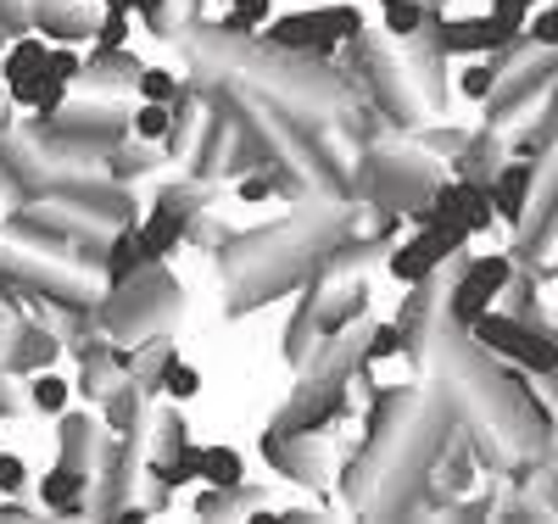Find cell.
Listing matches in <instances>:
<instances>
[{
    "mask_svg": "<svg viewBox=\"0 0 558 524\" xmlns=\"http://www.w3.org/2000/svg\"><path fill=\"white\" fill-rule=\"evenodd\" d=\"M363 34V12L357 7H307V12H286L268 28V45L286 57H330L336 45H352Z\"/></svg>",
    "mask_w": 558,
    "mask_h": 524,
    "instance_id": "obj_1",
    "label": "cell"
},
{
    "mask_svg": "<svg viewBox=\"0 0 558 524\" xmlns=\"http://www.w3.org/2000/svg\"><path fill=\"white\" fill-rule=\"evenodd\" d=\"M0 78H7V89H12L17 107H34V118H57L62 101H68V89H73V84L51 78V45L34 39V34H23L12 51H7V62H0Z\"/></svg>",
    "mask_w": 558,
    "mask_h": 524,
    "instance_id": "obj_2",
    "label": "cell"
},
{
    "mask_svg": "<svg viewBox=\"0 0 558 524\" xmlns=\"http://www.w3.org/2000/svg\"><path fill=\"white\" fill-rule=\"evenodd\" d=\"M470 336L492 352V357H508V363H520V368H531V374H553L558 368V341L553 336H536V329H525L520 318H502V313H481V318H470L463 324Z\"/></svg>",
    "mask_w": 558,
    "mask_h": 524,
    "instance_id": "obj_3",
    "label": "cell"
},
{
    "mask_svg": "<svg viewBox=\"0 0 558 524\" xmlns=\"http://www.w3.org/2000/svg\"><path fill=\"white\" fill-rule=\"evenodd\" d=\"M463 241H470V234L452 229V223H418L413 241H402V246L391 252V273H397L402 284H430V273H436L447 257H458Z\"/></svg>",
    "mask_w": 558,
    "mask_h": 524,
    "instance_id": "obj_4",
    "label": "cell"
},
{
    "mask_svg": "<svg viewBox=\"0 0 558 524\" xmlns=\"http://www.w3.org/2000/svg\"><path fill=\"white\" fill-rule=\"evenodd\" d=\"M508 279H514V257H502V252H492V257L470 263V268H463V279L452 284V302H447L452 324H470V318H481V313H486V307L508 291Z\"/></svg>",
    "mask_w": 558,
    "mask_h": 524,
    "instance_id": "obj_5",
    "label": "cell"
},
{
    "mask_svg": "<svg viewBox=\"0 0 558 524\" xmlns=\"http://www.w3.org/2000/svg\"><path fill=\"white\" fill-rule=\"evenodd\" d=\"M184 229H191V207L179 202V190H168V196L157 202V212H151L146 223H140V234H146V252H151V263H162L168 252H179Z\"/></svg>",
    "mask_w": 558,
    "mask_h": 524,
    "instance_id": "obj_6",
    "label": "cell"
},
{
    "mask_svg": "<svg viewBox=\"0 0 558 524\" xmlns=\"http://www.w3.org/2000/svg\"><path fill=\"white\" fill-rule=\"evenodd\" d=\"M531 184H536V168H531V162H508V168H497V173L486 179L492 207H497L502 223H520V218H525V207H531Z\"/></svg>",
    "mask_w": 558,
    "mask_h": 524,
    "instance_id": "obj_7",
    "label": "cell"
},
{
    "mask_svg": "<svg viewBox=\"0 0 558 524\" xmlns=\"http://www.w3.org/2000/svg\"><path fill=\"white\" fill-rule=\"evenodd\" d=\"M140 268H151L146 234H140V218H123L118 234H112V246H107V257H101V273H107V284H123V279H134Z\"/></svg>",
    "mask_w": 558,
    "mask_h": 524,
    "instance_id": "obj_8",
    "label": "cell"
},
{
    "mask_svg": "<svg viewBox=\"0 0 558 524\" xmlns=\"http://www.w3.org/2000/svg\"><path fill=\"white\" fill-rule=\"evenodd\" d=\"M436 45L447 57H463V51H502V34L492 28V17H463V23H436Z\"/></svg>",
    "mask_w": 558,
    "mask_h": 524,
    "instance_id": "obj_9",
    "label": "cell"
},
{
    "mask_svg": "<svg viewBox=\"0 0 558 524\" xmlns=\"http://www.w3.org/2000/svg\"><path fill=\"white\" fill-rule=\"evenodd\" d=\"M84 491H89V468H73V463H57V468L39 480V502L57 508V513H68V519L78 513Z\"/></svg>",
    "mask_w": 558,
    "mask_h": 524,
    "instance_id": "obj_10",
    "label": "cell"
},
{
    "mask_svg": "<svg viewBox=\"0 0 558 524\" xmlns=\"http://www.w3.org/2000/svg\"><path fill=\"white\" fill-rule=\"evenodd\" d=\"M196 480H207V486H241V480H246V463H241L235 447H202Z\"/></svg>",
    "mask_w": 558,
    "mask_h": 524,
    "instance_id": "obj_11",
    "label": "cell"
},
{
    "mask_svg": "<svg viewBox=\"0 0 558 524\" xmlns=\"http://www.w3.org/2000/svg\"><path fill=\"white\" fill-rule=\"evenodd\" d=\"M129 134L146 139V146H162V139L173 134V101H134L129 112Z\"/></svg>",
    "mask_w": 558,
    "mask_h": 524,
    "instance_id": "obj_12",
    "label": "cell"
},
{
    "mask_svg": "<svg viewBox=\"0 0 558 524\" xmlns=\"http://www.w3.org/2000/svg\"><path fill=\"white\" fill-rule=\"evenodd\" d=\"M157 391H162L168 402H191V397L202 391L196 363H179L173 352H162V363H157Z\"/></svg>",
    "mask_w": 558,
    "mask_h": 524,
    "instance_id": "obj_13",
    "label": "cell"
},
{
    "mask_svg": "<svg viewBox=\"0 0 558 524\" xmlns=\"http://www.w3.org/2000/svg\"><path fill=\"white\" fill-rule=\"evenodd\" d=\"M68 391H73V386H68L62 374H51V368H34V374H28V407H34V413H62V407H68Z\"/></svg>",
    "mask_w": 558,
    "mask_h": 524,
    "instance_id": "obj_14",
    "label": "cell"
},
{
    "mask_svg": "<svg viewBox=\"0 0 558 524\" xmlns=\"http://www.w3.org/2000/svg\"><path fill=\"white\" fill-rule=\"evenodd\" d=\"M89 458H96V424H89L84 413L78 418H62V463L89 468Z\"/></svg>",
    "mask_w": 558,
    "mask_h": 524,
    "instance_id": "obj_15",
    "label": "cell"
},
{
    "mask_svg": "<svg viewBox=\"0 0 558 524\" xmlns=\"http://www.w3.org/2000/svg\"><path fill=\"white\" fill-rule=\"evenodd\" d=\"M112 168V184H123V179H140V173H151L157 168V146H146V139H134V146H112V157H107Z\"/></svg>",
    "mask_w": 558,
    "mask_h": 524,
    "instance_id": "obj_16",
    "label": "cell"
},
{
    "mask_svg": "<svg viewBox=\"0 0 558 524\" xmlns=\"http://www.w3.org/2000/svg\"><path fill=\"white\" fill-rule=\"evenodd\" d=\"M386 28L397 39H418L430 28V7H425V0H386Z\"/></svg>",
    "mask_w": 558,
    "mask_h": 524,
    "instance_id": "obj_17",
    "label": "cell"
},
{
    "mask_svg": "<svg viewBox=\"0 0 558 524\" xmlns=\"http://www.w3.org/2000/svg\"><path fill=\"white\" fill-rule=\"evenodd\" d=\"M51 357H57V336H51V329H23V346L7 363L23 368V374H34V368H51Z\"/></svg>",
    "mask_w": 558,
    "mask_h": 524,
    "instance_id": "obj_18",
    "label": "cell"
},
{
    "mask_svg": "<svg viewBox=\"0 0 558 524\" xmlns=\"http://www.w3.org/2000/svg\"><path fill=\"white\" fill-rule=\"evenodd\" d=\"M536 7H542V0H492L486 17H492V28L502 34V45H514V39L525 34V17H531Z\"/></svg>",
    "mask_w": 558,
    "mask_h": 524,
    "instance_id": "obj_19",
    "label": "cell"
},
{
    "mask_svg": "<svg viewBox=\"0 0 558 524\" xmlns=\"http://www.w3.org/2000/svg\"><path fill=\"white\" fill-rule=\"evenodd\" d=\"M101 397H107V424H112L118 436H129L134 424H140V391L123 379V386H107Z\"/></svg>",
    "mask_w": 558,
    "mask_h": 524,
    "instance_id": "obj_20",
    "label": "cell"
},
{
    "mask_svg": "<svg viewBox=\"0 0 558 524\" xmlns=\"http://www.w3.org/2000/svg\"><path fill=\"white\" fill-rule=\"evenodd\" d=\"M134 89H140V101H179V73H168V68H140V73H134Z\"/></svg>",
    "mask_w": 558,
    "mask_h": 524,
    "instance_id": "obj_21",
    "label": "cell"
},
{
    "mask_svg": "<svg viewBox=\"0 0 558 524\" xmlns=\"http://www.w3.org/2000/svg\"><path fill=\"white\" fill-rule=\"evenodd\" d=\"M129 17H134V12L107 7V17H101V28H96V34H89V45H96V51H123V39H129Z\"/></svg>",
    "mask_w": 558,
    "mask_h": 524,
    "instance_id": "obj_22",
    "label": "cell"
},
{
    "mask_svg": "<svg viewBox=\"0 0 558 524\" xmlns=\"http://www.w3.org/2000/svg\"><path fill=\"white\" fill-rule=\"evenodd\" d=\"M28 491V463L17 452H0V497H17Z\"/></svg>",
    "mask_w": 558,
    "mask_h": 524,
    "instance_id": "obj_23",
    "label": "cell"
},
{
    "mask_svg": "<svg viewBox=\"0 0 558 524\" xmlns=\"http://www.w3.org/2000/svg\"><path fill=\"white\" fill-rule=\"evenodd\" d=\"M463 95H470V101H486V95L497 89V68L492 62H475L470 73H463V84H458Z\"/></svg>",
    "mask_w": 558,
    "mask_h": 524,
    "instance_id": "obj_24",
    "label": "cell"
},
{
    "mask_svg": "<svg viewBox=\"0 0 558 524\" xmlns=\"http://www.w3.org/2000/svg\"><path fill=\"white\" fill-rule=\"evenodd\" d=\"M525 28H531V39H536V45H558V7L531 12V17H525Z\"/></svg>",
    "mask_w": 558,
    "mask_h": 524,
    "instance_id": "obj_25",
    "label": "cell"
},
{
    "mask_svg": "<svg viewBox=\"0 0 558 524\" xmlns=\"http://www.w3.org/2000/svg\"><path fill=\"white\" fill-rule=\"evenodd\" d=\"M391 352H402V324L375 329V341H368V363H380V357H391Z\"/></svg>",
    "mask_w": 558,
    "mask_h": 524,
    "instance_id": "obj_26",
    "label": "cell"
},
{
    "mask_svg": "<svg viewBox=\"0 0 558 524\" xmlns=\"http://www.w3.org/2000/svg\"><path fill=\"white\" fill-rule=\"evenodd\" d=\"M274 12V0H235V17H246V23H263Z\"/></svg>",
    "mask_w": 558,
    "mask_h": 524,
    "instance_id": "obj_27",
    "label": "cell"
},
{
    "mask_svg": "<svg viewBox=\"0 0 558 524\" xmlns=\"http://www.w3.org/2000/svg\"><path fill=\"white\" fill-rule=\"evenodd\" d=\"M241 196H246V202H263V196H274V179H268V173L246 179V184H241Z\"/></svg>",
    "mask_w": 558,
    "mask_h": 524,
    "instance_id": "obj_28",
    "label": "cell"
},
{
    "mask_svg": "<svg viewBox=\"0 0 558 524\" xmlns=\"http://www.w3.org/2000/svg\"><path fill=\"white\" fill-rule=\"evenodd\" d=\"M107 7H118V12H140V0H107Z\"/></svg>",
    "mask_w": 558,
    "mask_h": 524,
    "instance_id": "obj_29",
    "label": "cell"
},
{
    "mask_svg": "<svg viewBox=\"0 0 558 524\" xmlns=\"http://www.w3.org/2000/svg\"><path fill=\"white\" fill-rule=\"evenodd\" d=\"M157 7H162V0H140V17H151Z\"/></svg>",
    "mask_w": 558,
    "mask_h": 524,
    "instance_id": "obj_30",
    "label": "cell"
}]
</instances>
